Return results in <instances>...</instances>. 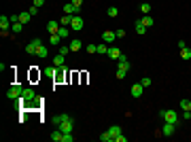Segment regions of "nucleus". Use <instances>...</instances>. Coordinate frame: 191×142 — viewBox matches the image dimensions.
Listing matches in <instances>:
<instances>
[{
	"instance_id": "obj_12",
	"label": "nucleus",
	"mask_w": 191,
	"mask_h": 142,
	"mask_svg": "<svg viewBox=\"0 0 191 142\" xmlns=\"http://www.w3.org/2000/svg\"><path fill=\"white\" fill-rule=\"evenodd\" d=\"M115 38H117V32H110V30H106V32H102V40H104L106 45H110V43H115Z\"/></svg>"
},
{
	"instance_id": "obj_6",
	"label": "nucleus",
	"mask_w": 191,
	"mask_h": 142,
	"mask_svg": "<svg viewBox=\"0 0 191 142\" xmlns=\"http://www.w3.org/2000/svg\"><path fill=\"white\" fill-rule=\"evenodd\" d=\"M43 43H40V38H32L28 45H26V53H30V55H36V49L40 47Z\"/></svg>"
},
{
	"instance_id": "obj_33",
	"label": "nucleus",
	"mask_w": 191,
	"mask_h": 142,
	"mask_svg": "<svg viewBox=\"0 0 191 142\" xmlns=\"http://www.w3.org/2000/svg\"><path fill=\"white\" fill-rule=\"evenodd\" d=\"M180 108L183 110H191V102L189 100H180Z\"/></svg>"
},
{
	"instance_id": "obj_13",
	"label": "nucleus",
	"mask_w": 191,
	"mask_h": 142,
	"mask_svg": "<svg viewBox=\"0 0 191 142\" xmlns=\"http://www.w3.org/2000/svg\"><path fill=\"white\" fill-rule=\"evenodd\" d=\"M161 136H172V134H174V123H166V121H164V127H161Z\"/></svg>"
},
{
	"instance_id": "obj_9",
	"label": "nucleus",
	"mask_w": 191,
	"mask_h": 142,
	"mask_svg": "<svg viewBox=\"0 0 191 142\" xmlns=\"http://www.w3.org/2000/svg\"><path fill=\"white\" fill-rule=\"evenodd\" d=\"M60 28H62V24H60V21H55V19L47 21V32H49V34H58Z\"/></svg>"
},
{
	"instance_id": "obj_20",
	"label": "nucleus",
	"mask_w": 191,
	"mask_h": 142,
	"mask_svg": "<svg viewBox=\"0 0 191 142\" xmlns=\"http://www.w3.org/2000/svg\"><path fill=\"white\" fill-rule=\"evenodd\" d=\"M140 24H142L144 28H151V25H153V17H149V15H144V17H140Z\"/></svg>"
},
{
	"instance_id": "obj_41",
	"label": "nucleus",
	"mask_w": 191,
	"mask_h": 142,
	"mask_svg": "<svg viewBox=\"0 0 191 142\" xmlns=\"http://www.w3.org/2000/svg\"><path fill=\"white\" fill-rule=\"evenodd\" d=\"M123 36H125V30H123V28H121V30H117V38H123Z\"/></svg>"
},
{
	"instance_id": "obj_26",
	"label": "nucleus",
	"mask_w": 191,
	"mask_h": 142,
	"mask_svg": "<svg viewBox=\"0 0 191 142\" xmlns=\"http://www.w3.org/2000/svg\"><path fill=\"white\" fill-rule=\"evenodd\" d=\"M98 53H102V55H108V47H106V43H100V45H98Z\"/></svg>"
},
{
	"instance_id": "obj_18",
	"label": "nucleus",
	"mask_w": 191,
	"mask_h": 142,
	"mask_svg": "<svg viewBox=\"0 0 191 142\" xmlns=\"http://www.w3.org/2000/svg\"><path fill=\"white\" fill-rule=\"evenodd\" d=\"M70 32H72V30H70V25H62V28H60V32H58V34H60L62 38H68V36H70Z\"/></svg>"
},
{
	"instance_id": "obj_7",
	"label": "nucleus",
	"mask_w": 191,
	"mask_h": 142,
	"mask_svg": "<svg viewBox=\"0 0 191 142\" xmlns=\"http://www.w3.org/2000/svg\"><path fill=\"white\" fill-rule=\"evenodd\" d=\"M83 17H77V15H72V21H70V30H74V32H79V30H83Z\"/></svg>"
},
{
	"instance_id": "obj_4",
	"label": "nucleus",
	"mask_w": 191,
	"mask_h": 142,
	"mask_svg": "<svg viewBox=\"0 0 191 142\" xmlns=\"http://www.w3.org/2000/svg\"><path fill=\"white\" fill-rule=\"evenodd\" d=\"M11 25H13V21H11V17H0V34L4 36V34H9V30H11Z\"/></svg>"
},
{
	"instance_id": "obj_43",
	"label": "nucleus",
	"mask_w": 191,
	"mask_h": 142,
	"mask_svg": "<svg viewBox=\"0 0 191 142\" xmlns=\"http://www.w3.org/2000/svg\"><path fill=\"white\" fill-rule=\"evenodd\" d=\"M43 4H45V0H34V7H38V9H40Z\"/></svg>"
},
{
	"instance_id": "obj_38",
	"label": "nucleus",
	"mask_w": 191,
	"mask_h": 142,
	"mask_svg": "<svg viewBox=\"0 0 191 142\" xmlns=\"http://www.w3.org/2000/svg\"><path fill=\"white\" fill-rule=\"evenodd\" d=\"M72 140H74V136H72V131H70V134H64V140L62 142H72Z\"/></svg>"
},
{
	"instance_id": "obj_42",
	"label": "nucleus",
	"mask_w": 191,
	"mask_h": 142,
	"mask_svg": "<svg viewBox=\"0 0 191 142\" xmlns=\"http://www.w3.org/2000/svg\"><path fill=\"white\" fill-rule=\"evenodd\" d=\"M183 119H191V110H183Z\"/></svg>"
},
{
	"instance_id": "obj_14",
	"label": "nucleus",
	"mask_w": 191,
	"mask_h": 142,
	"mask_svg": "<svg viewBox=\"0 0 191 142\" xmlns=\"http://www.w3.org/2000/svg\"><path fill=\"white\" fill-rule=\"evenodd\" d=\"M121 55H123V53H121L119 47H108V57H110V59H115V62H117Z\"/></svg>"
},
{
	"instance_id": "obj_25",
	"label": "nucleus",
	"mask_w": 191,
	"mask_h": 142,
	"mask_svg": "<svg viewBox=\"0 0 191 142\" xmlns=\"http://www.w3.org/2000/svg\"><path fill=\"white\" fill-rule=\"evenodd\" d=\"M30 19H32V15H30V13H21V15H19V21H21V24H28V21H30Z\"/></svg>"
},
{
	"instance_id": "obj_23",
	"label": "nucleus",
	"mask_w": 191,
	"mask_h": 142,
	"mask_svg": "<svg viewBox=\"0 0 191 142\" xmlns=\"http://www.w3.org/2000/svg\"><path fill=\"white\" fill-rule=\"evenodd\" d=\"M21 30H24V24H21V21H15V24L11 25V32H15V34L21 32Z\"/></svg>"
},
{
	"instance_id": "obj_27",
	"label": "nucleus",
	"mask_w": 191,
	"mask_h": 142,
	"mask_svg": "<svg viewBox=\"0 0 191 142\" xmlns=\"http://www.w3.org/2000/svg\"><path fill=\"white\" fill-rule=\"evenodd\" d=\"M62 119H64V112H62V115H58V117H53V119H51V123H53V127H60Z\"/></svg>"
},
{
	"instance_id": "obj_21",
	"label": "nucleus",
	"mask_w": 191,
	"mask_h": 142,
	"mask_svg": "<svg viewBox=\"0 0 191 142\" xmlns=\"http://www.w3.org/2000/svg\"><path fill=\"white\" fill-rule=\"evenodd\" d=\"M55 70H58L55 66H53V68H45V70H43V74H45V76H49V79H55Z\"/></svg>"
},
{
	"instance_id": "obj_16",
	"label": "nucleus",
	"mask_w": 191,
	"mask_h": 142,
	"mask_svg": "<svg viewBox=\"0 0 191 142\" xmlns=\"http://www.w3.org/2000/svg\"><path fill=\"white\" fill-rule=\"evenodd\" d=\"M49 43H51L53 47H60V45H62V36L60 34H51V36H49Z\"/></svg>"
},
{
	"instance_id": "obj_39",
	"label": "nucleus",
	"mask_w": 191,
	"mask_h": 142,
	"mask_svg": "<svg viewBox=\"0 0 191 142\" xmlns=\"http://www.w3.org/2000/svg\"><path fill=\"white\" fill-rule=\"evenodd\" d=\"M28 13H30L32 17H34V15H38V7H30V11H28Z\"/></svg>"
},
{
	"instance_id": "obj_35",
	"label": "nucleus",
	"mask_w": 191,
	"mask_h": 142,
	"mask_svg": "<svg viewBox=\"0 0 191 142\" xmlns=\"http://www.w3.org/2000/svg\"><path fill=\"white\" fill-rule=\"evenodd\" d=\"M40 74H43L40 70H38V72H36V70H32V72H30V79H32V81H34V79H40Z\"/></svg>"
},
{
	"instance_id": "obj_5",
	"label": "nucleus",
	"mask_w": 191,
	"mask_h": 142,
	"mask_svg": "<svg viewBox=\"0 0 191 142\" xmlns=\"http://www.w3.org/2000/svg\"><path fill=\"white\" fill-rule=\"evenodd\" d=\"M21 100H24V106L28 104V102H34L36 100V94L32 87H24V94H21Z\"/></svg>"
},
{
	"instance_id": "obj_37",
	"label": "nucleus",
	"mask_w": 191,
	"mask_h": 142,
	"mask_svg": "<svg viewBox=\"0 0 191 142\" xmlns=\"http://www.w3.org/2000/svg\"><path fill=\"white\" fill-rule=\"evenodd\" d=\"M87 51H89V53H98V45H91V43H89V45H87Z\"/></svg>"
},
{
	"instance_id": "obj_17",
	"label": "nucleus",
	"mask_w": 191,
	"mask_h": 142,
	"mask_svg": "<svg viewBox=\"0 0 191 142\" xmlns=\"http://www.w3.org/2000/svg\"><path fill=\"white\" fill-rule=\"evenodd\" d=\"M108 134H110L113 138H117L119 134H123V130H121L119 125H110V127H108Z\"/></svg>"
},
{
	"instance_id": "obj_3",
	"label": "nucleus",
	"mask_w": 191,
	"mask_h": 142,
	"mask_svg": "<svg viewBox=\"0 0 191 142\" xmlns=\"http://www.w3.org/2000/svg\"><path fill=\"white\" fill-rule=\"evenodd\" d=\"M72 127H74V121H72V117L64 112V119H62V123H60V130L64 131V134H70Z\"/></svg>"
},
{
	"instance_id": "obj_22",
	"label": "nucleus",
	"mask_w": 191,
	"mask_h": 142,
	"mask_svg": "<svg viewBox=\"0 0 191 142\" xmlns=\"http://www.w3.org/2000/svg\"><path fill=\"white\" fill-rule=\"evenodd\" d=\"M140 13H142V15H149V13H151V4H149V2H140Z\"/></svg>"
},
{
	"instance_id": "obj_2",
	"label": "nucleus",
	"mask_w": 191,
	"mask_h": 142,
	"mask_svg": "<svg viewBox=\"0 0 191 142\" xmlns=\"http://www.w3.org/2000/svg\"><path fill=\"white\" fill-rule=\"evenodd\" d=\"M21 94H24L21 83H13L11 87H9V91H7V98H9V100H17V98H21Z\"/></svg>"
},
{
	"instance_id": "obj_32",
	"label": "nucleus",
	"mask_w": 191,
	"mask_h": 142,
	"mask_svg": "<svg viewBox=\"0 0 191 142\" xmlns=\"http://www.w3.org/2000/svg\"><path fill=\"white\" fill-rule=\"evenodd\" d=\"M136 32H138V34H147V28H144V25L140 24V19L136 21Z\"/></svg>"
},
{
	"instance_id": "obj_24",
	"label": "nucleus",
	"mask_w": 191,
	"mask_h": 142,
	"mask_svg": "<svg viewBox=\"0 0 191 142\" xmlns=\"http://www.w3.org/2000/svg\"><path fill=\"white\" fill-rule=\"evenodd\" d=\"M58 53H62V55H68V53H70V45H60V47H58Z\"/></svg>"
},
{
	"instance_id": "obj_15",
	"label": "nucleus",
	"mask_w": 191,
	"mask_h": 142,
	"mask_svg": "<svg viewBox=\"0 0 191 142\" xmlns=\"http://www.w3.org/2000/svg\"><path fill=\"white\" fill-rule=\"evenodd\" d=\"M83 49V43L79 40V38H72L70 40V51H81Z\"/></svg>"
},
{
	"instance_id": "obj_28",
	"label": "nucleus",
	"mask_w": 191,
	"mask_h": 142,
	"mask_svg": "<svg viewBox=\"0 0 191 142\" xmlns=\"http://www.w3.org/2000/svg\"><path fill=\"white\" fill-rule=\"evenodd\" d=\"M70 21H72V15H66V13H64V17L60 19V24L62 25H70Z\"/></svg>"
},
{
	"instance_id": "obj_34",
	"label": "nucleus",
	"mask_w": 191,
	"mask_h": 142,
	"mask_svg": "<svg viewBox=\"0 0 191 142\" xmlns=\"http://www.w3.org/2000/svg\"><path fill=\"white\" fill-rule=\"evenodd\" d=\"M62 79H64V72H62V68H58V70H55V79H53V81H62Z\"/></svg>"
},
{
	"instance_id": "obj_44",
	"label": "nucleus",
	"mask_w": 191,
	"mask_h": 142,
	"mask_svg": "<svg viewBox=\"0 0 191 142\" xmlns=\"http://www.w3.org/2000/svg\"><path fill=\"white\" fill-rule=\"evenodd\" d=\"M81 2H83V0H72V4H77V7H81Z\"/></svg>"
},
{
	"instance_id": "obj_40",
	"label": "nucleus",
	"mask_w": 191,
	"mask_h": 142,
	"mask_svg": "<svg viewBox=\"0 0 191 142\" xmlns=\"http://www.w3.org/2000/svg\"><path fill=\"white\" fill-rule=\"evenodd\" d=\"M128 140V138H125V136H123V134H119V136H117V138H115V142H125Z\"/></svg>"
},
{
	"instance_id": "obj_11",
	"label": "nucleus",
	"mask_w": 191,
	"mask_h": 142,
	"mask_svg": "<svg viewBox=\"0 0 191 142\" xmlns=\"http://www.w3.org/2000/svg\"><path fill=\"white\" fill-rule=\"evenodd\" d=\"M64 64H66V55L55 53V55H53V66H55V68H64Z\"/></svg>"
},
{
	"instance_id": "obj_31",
	"label": "nucleus",
	"mask_w": 191,
	"mask_h": 142,
	"mask_svg": "<svg viewBox=\"0 0 191 142\" xmlns=\"http://www.w3.org/2000/svg\"><path fill=\"white\" fill-rule=\"evenodd\" d=\"M108 17H117V15H119V9H117V7H108Z\"/></svg>"
},
{
	"instance_id": "obj_10",
	"label": "nucleus",
	"mask_w": 191,
	"mask_h": 142,
	"mask_svg": "<svg viewBox=\"0 0 191 142\" xmlns=\"http://www.w3.org/2000/svg\"><path fill=\"white\" fill-rule=\"evenodd\" d=\"M130 94H132V98H140V95L144 94L142 83H134V85H132V89H130Z\"/></svg>"
},
{
	"instance_id": "obj_29",
	"label": "nucleus",
	"mask_w": 191,
	"mask_h": 142,
	"mask_svg": "<svg viewBox=\"0 0 191 142\" xmlns=\"http://www.w3.org/2000/svg\"><path fill=\"white\" fill-rule=\"evenodd\" d=\"M180 57L183 59H191V49H187V47L180 49Z\"/></svg>"
},
{
	"instance_id": "obj_36",
	"label": "nucleus",
	"mask_w": 191,
	"mask_h": 142,
	"mask_svg": "<svg viewBox=\"0 0 191 142\" xmlns=\"http://www.w3.org/2000/svg\"><path fill=\"white\" fill-rule=\"evenodd\" d=\"M140 83H142V87L147 89V87H151V79H149V76H144V79L140 81Z\"/></svg>"
},
{
	"instance_id": "obj_8",
	"label": "nucleus",
	"mask_w": 191,
	"mask_h": 142,
	"mask_svg": "<svg viewBox=\"0 0 191 142\" xmlns=\"http://www.w3.org/2000/svg\"><path fill=\"white\" fill-rule=\"evenodd\" d=\"M64 13H66V15H79V13H81V7H77V4H72V2H66V4H64Z\"/></svg>"
},
{
	"instance_id": "obj_30",
	"label": "nucleus",
	"mask_w": 191,
	"mask_h": 142,
	"mask_svg": "<svg viewBox=\"0 0 191 142\" xmlns=\"http://www.w3.org/2000/svg\"><path fill=\"white\" fill-rule=\"evenodd\" d=\"M100 140H102V142H113V140H115V138H113V136L108 134V130H106V131H104V134H102V136H100Z\"/></svg>"
},
{
	"instance_id": "obj_19",
	"label": "nucleus",
	"mask_w": 191,
	"mask_h": 142,
	"mask_svg": "<svg viewBox=\"0 0 191 142\" xmlns=\"http://www.w3.org/2000/svg\"><path fill=\"white\" fill-rule=\"evenodd\" d=\"M36 55H38V57H47V55H49V49L45 47V45H40V47L36 49Z\"/></svg>"
},
{
	"instance_id": "obj_1",
	"label": "nucleus",
	"mask_w": 191,
	"mask_h": 142,
	"mask_svg": "<svg viewBox=\"0 0 191 142\" xmlns=\"http://www.w3.org/2000/svg\"><path fill=\"white\" fill-rule=\"evenodd\" d=\"M159 117L164 119L166 123H179V115H176V110H170V108H161L159 110Z\"/></svg>"
}]
</instances>
